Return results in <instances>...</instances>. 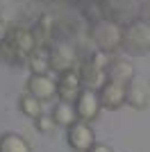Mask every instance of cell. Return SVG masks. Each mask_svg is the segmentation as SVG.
Instances as JSON below:
<instances>
[{
    "label": "cell",
    "instance_id": "obj_11",
    "mask_svg": "<svg viewBox=\"0 0 150 152\" xmlns=\"http://www.w3.org/2000/svg\"><path fill=\"white\" fill-rule=\"evenodd\" d=\"M7 41H9V45H12L18 55H23L25 59L37 48V41H34L32 30L30 27H23V25H14L12 30H9V34H7Z\"/></svg>",
    "mask_w": 150,
    "mask_h": 152
},
{
    "label": "cell",
    "instance_id": "obj_1",
    "mask_svg": "<svg viewBox=\"0 0 150 152\" xmlns=\"http://www.w3.org/2000/svg\"><path fill=\"white\" fill-rule=\"evenodd\" d=\"M89 39L98 50L114 55L123 45V25L112 18H100L96 23H89Z\"/></svg>",
    "mask_w": 150,
    "mask_h": 152
},
{
    "label": "cell",
    "instance_id": "obj_12",
    "mask_svg": "<svg viewBox=\"0 0 150 152\" xmlns=\"http://www.w3.org/2000/svg\"><path fill=\"white\" fill-rule=\"evenodd\" d=\"M98 98H100L102 109L116 111V109H121L125 104V86H123V84H116V82H109V80H107V82L98 89Z\"/></svg>",
    "mask_w": 150,
    "mask_h": 152
},
{
    "label": "cell",
    "instance_id": "obj_4",
    "mask_svg": "<svg viewBox=\"0 0 150 152\" xmlns=\"http://www.w3.org/2000/svg\"><path fill=\"white\" fill-rule=\"evenodd\" d=\"M143 0H102L105 7V18H112L121 25H127L139 18Z\"/></svg>",
    "mask_w": 150,
    "mask_h": 152
},
{
    "label": "cell",
    "instance_id": "obj_2",
    "mask_svg": "<svg viewBox=\"0 0 150 152\" xmlns=\"http://www.w3.org/2000/svg\"><path fill=\"white\" fill-rule=\"evenodd\" d=\"M121 50H125L127 55L141 57L146 52H150V25L146 20L137 18L123 25V45Z\"/></svg>",
    "mask_w": 150,
    "mask_h": 152
},
{
    "label": "cell",
    "instance_id": "obj_17",
    "mask_svg": "<svg viewBox=\"0 0 150 152\" xmlns=\"http://www.w3.org/2000/svg\"><path fill=\"white\" fill-rule=\"evenodd\" d=\"M0 152H32V145L16 132H7L0 136Z\"/></svg>",
    "mask_w": 150,
    "mask_h": 152
},
{
    "label": "cell",
    "instance_id": "obj_8",
    "mask_svg": "<svg viewBox=\"0 0 150 152\" xmlns=\"http://www.w3.org/2000/svg\"><path fill=\"white\" fill-rule=\"evenodd\" d=\"M77 75H80V82L84 89H93L98 91L102 84L107 82V75H105V66L102 64H96L91 59H80L77 64Z\"/></svg>",
    "mask_w": 150,
    "mask_h": 152
},
{
    "label": "cell",
    "instance_id": "obj_9",
    "mask_svg": "<svg viewBox=\"0 0 150 152\" xmlns=\"http://www.w3.org/2000/svg\"><path fill=\"white\" fill-rule=\"evenodd\" d=\"M105 75H107L109 82L127 86V84L134 80V66H132V61L127 57H112V55H109L107 66H105Z\"/></svg>",
    "mask_w": 150,
    "mask_h": 152
},
{
    "label": "cell",
    "instance_id": "obj_24",
    "mask_svg": "<svg viewBox=\"0 0 150 152\" xmlns=\"http://www.w3.org/2000/svg\"><path fill=\"white\" fill-rule=\"evenodd\" d=\"M43 2H48V0H43Z\"/></svg>",
    "mask_w": 150,
    "mask_h": 152
},
{
    "label": "cell",
    "instance_id": "obj_22",
    "mask_svg": "<svg viewBox=\"0 0 150 152\" xmlns=\"http://www.w3.org/2000/svg\"><path fill=\"white\" fill-rule=\"evenodd\" d=\"M139 18L146 20V23L150 25V0H143V2H141V12H139Z\"/></svg>",
    "mask_w": 150,
    "mask_h": 152
},
{
    "label": "cell",
    "instance_id": "obj_14",
    "mask_svg": "<svg viewBox=\"0 0 150 152\" xmlns=\"http://www.w3.org/2000/svg\"><path fill=\"white\" fill-rule=\"evenodd\" d=\"M125 104L132 109H146L148 107V89L143 82H139L137 77L125 86Z\"/></svg>",
    "mask_w": 150,
    "mask_h": 152
},
{
    "label": "cell",
    "instance_id": "obj_16",
    "mask_svg": "<svg viewBox=\"0 0 150 152\" xmlns=\"http://www.w3.org/2000/svg\"><path fill=\"white\" fill-rule=\"evenodd\" d=\"M52 118H55L57 127H71L75 121H77L75 104H73V102H64V100H59V102H57V107L52 109Z\"/></svg>",
    "mask_w": 150,
    "mask_h": 152
},
{
    "label": "cell",
    "instance_id": "obj_18",
    "mask_svg": "<svg viewBox=\"0 0 150 152\" xmlns=\"http://www.w3.org/2000/svg\"><path fill=\"white\" fill-rule=\"evenodd\" d=\"M18 109H21V114H25L27 118H37V116L43 114V102L39 100V98H34L32 93H25L18 98Z\"/></svg>",
    "mask_w": 150,
    "mask_h": 152
},
{
    "label": "cell",
    "instance_id": "obj_6",
    "mask_svg": "<svg viewBox=\"0 0 150 152\" xmlns=\"http://www.w3.org/2000/svg\"><path fill=\"white\" fill-rule=\"evenodd\" d=\"M66 141H68L71 150L75 152H87L89 148L96 143V134H93V127L89 125L87 121H75L71 127H66Z\"/></svg>",
    "mask_w": 150,
    "mask_h": 152
},
{
    "label": "cell",
    "instance_id": "obj_13",
    "mask_svg": "<svg viewBox=\"0 0 150 152\" xmlns=\"http://www.w3.org/2000/svg\"><path fill=\"white\" fill-rule=\"evenodd\" d=\"M30 30H32V34H34L37 45H50V43H52V39H55L57 25H55V18H52L50 14H41L39 20L30 27Z\"/></svg>",
    "mask_w": 150,
    "mask_h": 152
},
{
    "label": "cell",
    "instance_id": "obj_5",
    "mask_svg": "<svg viewBox=\"0 0 150 152\" xmlns=\"http://www.w3.org/2000/svg\"><path fill=\"white\" fill-rule=\"evenodd\" d=\"M75 111H77V121H96L98 118V114L102 111V104H100V98H98V91L93 89H84L82 86V91L77 93V98H75Z\"/></svg>",
    "mask_w": 150,
    "mask_h": 152
},
{
    "label": "cell",
    "instance_id": "obj_7",
    "mask_svg": "<svg viewBox=\"0 0 150 152\" xmlns=\"http://www.w3.org/2000/svg\"><path fill=\"white\" fill-rule=\"evenodd\" d=\"M25 89H27V93H32L41 102H48V100H55V95H57V80L50 77L48 73H30Z\"/></svg>",
    "mask_w": 150,
    "mask_h": 152
},
{
    "label": "cell",
    "instance_id": "obj_15",
    "mask_svg": "<svg viewBox=\"0 0 150 152\" xmlns=\"http://www.w3.org/2000/svg\"><path fill=\"white\" fill-rule=\"evenodd\" d=\"M25 64H27V68H30L32 73H48L50 70V50H48V45H37V48L27 55Z\"/></svg>",
    "mask_w": 150,
    "mask_h": 152
},
{
    "label": "cell",
    "instance_id": "obj_19",
    "mask_svg": "<svg viewBox=\"0 0 150 152\" xmlns=\"http://www.w3.org/2000/svg\"><path fill=\"white\" fill-rule=\"evenodd\" d=\"M0 59H2L5 64H9V66H21V64H25V57L14 50L7 39H5V41H0Z\"/></svg>",
    "mask_w": 150,
    "mask_h": 152
},
{
    "label": "cell",
    "instance_id": "obj_21",
    "mask_svg": "<svg viewBox=\"0 0 150 152\" xmlns=\"http://www.w3.org/2000/svg\"><path fill=\"white\" fill-rule=\"evenodd\" d=\"M12 27H14L12 20L0 16V41H5V39H7V34H9V30H12Z\"/></svg>",
    "mask_w": 150,
    "mask_h": 152
},
{
    "label": "cell",
    "instance_id": "obj_10",
    "mask_svg": "<svg viewBox=\"0 0 150 152\" xmlns=\"http://www.w3.org/2000/svg\"><path fill=\"white\" fill-rule=\"evenodd\" d=\"M82 91V82L77 75V68L57 73V98L64 102H75L77 93Z\"/></svg>",
    "mask_w": 150,
    "mask_h": 152
},
{
    "label": "cell",
    "instance_id": "obj_20",
    "mask_svg": "<svg viewBox=\"0 0 150 152\" xmlns=\"http://www.w3.org/2000/svg\"><path fill=\"white\" fill-rule=\"evenodd\" d=\"M34 127H37V132L41 134H52L57 129V123L52 118V114H41L34 118Z\"/></svg>",
    "mask_w": 150,
    "mask_h": 152
},
{
    "label": "cell",
    "instance_id": "obj_23",
    "mask_svg": "<svg viewBox=\"0 0 150 152\" xmlns=\"http://www.w3.org/2000/svg\"><path fill=\"white\" fill-rule=\"evenodd\" d=\"M87 152H114V150L107 145V143H93V145L89 148Z\"/></svg>",
    "mask_w": 150,
    "mask_h": 152
},
{
    "label": "cell",
    "instance_id": "obj_3",
    "mask_svg": "<svg viewBox=\"0 0 150 152\" xmlns=\"http://www.w3.org/2000/svg\"><path fill=\"white\" fill-rule=\"evenodd\" d=\"M50 50V70L55 73H64V70L75 68L77 64V48L71 43L68 39H52V43L48 45Z\"/></svg>",
    "mask_w": 150,
    "mask_h": 152
}]
</instances>
